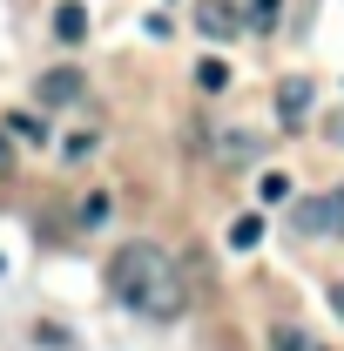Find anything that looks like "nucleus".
<instances>
[{
    "label": "nucleus",
    "mask_w": 344,
    "mask_h": 351,
    "mask_svg": "<svg viewBox=\"0 0 344 351\" xmlns=\"http://www.w3.org/2000/svg\"><path fill=\"white\" fill-rule=\"evenodd\" d=\"M324 135H331V142H344V115H331V122H324Z\"/></svg>",
    "instance_id": "dca6fc26"
},
{
    "label": "nucleus",
    "mask_w": 344,
    "mask_h": 351,
    "mask_svg": "<svg viewBox=\"0 0 344 351\" xmlns=\"http://www.w3.org/2000/svg\"><path fill=\"white\" fill-rule=\"evenodd\" d=\"M270 351H331V345H317L304 324H270Z\"/></svg>",
    "instance_id": "423d86ee"
},
{
    "label": "nucleus",
    "mask_w": 344,
    "mask_h": 351,
    "mask_svg": "<svg viewBox=\"0 0 344 351\" xmlns=\"http://www.w3.org/2000/svg\"><path fill=\"white\" fill-rule=\"evenodd\" d=\"M331 298H338V311H344V284H338V291H331Z\"/></svg>",
    "instance_id": "f3484780"
},
{
    "label": "nucleus",
    "mask_w": 344,
    "mask_h": 351,
    "mask_svg": "<svg viewBox=\"0 0 344 351\" xmlns=\"http://www.w3.org/2000/svg\"><path fill=\"white\" fill-rule=\"evenodd\" d=\"M196 82L210 88V95H223V88H230V68H223V61H203V68H196Z\"/></svg>",
    "instance_id": "f8f14e48"
},
{
    "label": "nucleus",
    "mask_w": 344,
    "mask_h": 351,
    "mask_svg": "<svg viewBox=\"0 0 344 351\" xmlns=\"http://www.w3.org/2000/svg\"><path fill=\"white\" fill-rule=\"evenodd\" d=\"M75 223H82V230H101V223H108V196H101V189H95V196H82Z\"/></svg>",
    "instance_id": "9d476101"
},
{
    "label": "nucleus",
    "mask_w": 344,
    "mask_h": 351,
    "mask_svg": "<svg viewBox=\"0 0 344 351\" xmlns=\"http://www.w3.org/2000/svg\"><path fill=\"white\" fill-rule=\"evenodd\" d=\"M7 135L14 142H41V115H7Z\"/></svg>",
    "instance_id": "9b49d317"
},
{
    "label": "nucleus",
    "mask_w": 344,
    "mask_h": 351,
    "mask_svg": "<svg viewBox=\"0 0 344 351\" xmlns=\"http://www.w3.org/2000/svg\"><path fill=\"white\" fill-rule=\"evenodd\" d=\"M82 88H88L82 68H47L34 95H41V108H68V101H82Z\"/></svg>",
    "instance_id": "7ed1b4c3"
},
{
    "label": "nucleus",
    "mask_w": 344,
    "mask_h": 351,
    "mask_svg": "<svg viewBox=\"0 0 344 351\" xmlns=\"http://www.w3.org/2000/svg\"><path fill=\"white\" fill-rule=\"evenodd\" d=\"M223 156H236V162H257V156H263V135H257V129L223 135Z\"/></svg>",
    "instance_id": "0eeeda50"
},
{
    "label": "nucleus",
    "mask_w": 344,
    "mask_h": 351,
    "mask_svg": "<svg viewBox=\"0 0 344 351\" xmlns=\"http://www.w3.org/2000/svg\"><path fill=\"white\" fill-rule=\"evenodd\" d=\"M263 243V217H236L230 223V250H257Z\"/></svg>",
    "instance_id": "1a4fd4ad"
},
{
    "label": "nucleus",
    "mask_w": 344,
    "mask_h": 351,
    "mask_svg": "<svg viewBox=\"0 0 344 351\" xmlns=\"http://www.w3.org/2000/svg\"><path fill=\"white\" fill-rule=\"evenodd\" d=\"M108 291L122 298L129 311H142L149 324H175L189 311V284H182V263L162 250V243H122L108 257Z\"/></svg>",
    "instance_id": "f257e3e1"
},
{
    "label": "nucleus",
    "mask_w": 344,
    "mask_h": 351,
    "mask_svg": "<svg viewBox=\"0 0 344 351\" xmlns=\"http://www.w3.org/2000/svg\"><path fill=\"white\" fill-rule=\"evenodd\" d=\"M196 27H203L210 41H230V34H236V7H223V0H203V7H196Z\"/></svg>",
    "instance_id": "20e7f679"
},
{
    "label": "nucleus",
    "mask_w": 344,
    "mask_h": 351,
    "mask_svg": "<svg viewBox=\"0 0 344 351\" xmlns=\"http://www.w3.org/2000/svg\"><path fill=\"white\" fill-rule=\"evenodd\" d=\"M284 196H291V182H284V176L270 169V176H263V203H284Z\"/></svg>",
    "instance_id": "ddd939ff"
},
{
    "label": "nucleus",
    "mask_w": 344,
    "mask_h": 351,
    "mask_svg": "<svg viewBox=\"0 0 344 351\" xmlns=\"http://www.w3.org/2000/svg\"><path fill=\"white\" fill-rule=\"evenodd\" d=\"M54 34H61V41H82V34H88V14L75 7V0H68V7H54Z\"/></svg>",
    "instance_id": "6e6552de"
},
{
    "label": "nucleus",
    "mask_w": 344,
    "mask_h": 351,
    "mask_svg": "<svg viewBox=\"0 0 344 351\" xmlns=\"http://www.w3.org/2000/svg\"><path fill=\"white\" fill-rule=\"evenodd\" d=\"M310 95H317V82H310V75H291V82L277 88V108H284V122H297L304 108H310Z\"/></svg>",
    "instance_id": "39448f33"
},
{
    "label": "nucleus",
    "mask_w": 344,
    "mask_h": 351,
    "mask_svg": "<svg viewBox=\"0 0 344 351\" xmlns=\"http://www.w3.org/2000/svg\"><path fill=\"white\" fill-rule=\"evenodd\" d=\"M7 169H14V135L0 129V176H7Z\"/></svg>",
    "instance_id": "4468645a"
},
{
    "label": "nucleus",
    "mask_w": 344,
    "mask_h": 351,
    "mask_svg": "<svg viewBox=\"0 0 344 351\" xmlns=\"http://www.w3.org/2000/svg\"><path fill=\"white\" fill-rule=\"evenodd\" d=\"M277 7H284V0H257V27H270V21H277Z\"/></svg>",
    "instance_id": "2eb2a0df"
},
{
    "label": "nucleus",
    "mask_w": 344,
    "mask_h": 351,
    "mask_svg": "<svg viewBox=\"0 0 344 351\" xmlns=\"http://www.w3.org/2000/svg\"><path fill=\"white\" fill-rule=\"evenodd\" d=\"M304 230V237H344V182L331 189V196H310V203H297V217H291Z\"/></svg>",
    "instance_id": "f03ea898"
}]
</instances>
